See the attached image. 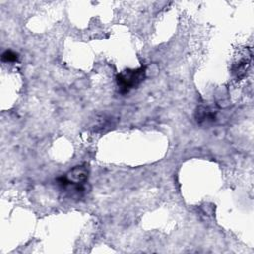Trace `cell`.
I'll use <instances>...</instances> for the list:
<instances>
[{
  "label": "cell",
  "mask_w": 254,
  "mask_h": 254,
  "mask_svg": "<svg viewBox=\"0 0 254 254\" xmlns=\"http://www.w3.org/2000/svg\"><path fill=\"white\" fill-rule=\"evenodd\" d=\"M146 77V67L127 68L116 76V82L121 93H127L131 89L138 87Z\"/></svg>",
  "instance_id": "obj_1"
},
{
  "label": "cell",
  "mask_w": 254,
  "mask_h": 254,
  "mask_svg": "<svg viewBox=\"0 0 254 254\" xmlns=\"http://www.w3.org/2000/svg\"><path fill=\"white\" fill-rule=\"evenodd\" d=\"M218 110L214 105L200 104L197 106L194 112V118L197 124L201 126H208L215 122Z\"/></svg>",
  "instance_id": "obj_2"
},
{
  "label": "cell",
  "mask_w": 254,
  "mask_h": 254,
  "mask_svg": "<svg viewBox=\"0 0 254 254\" xmlns=\"http://www.w3.org/2000/svg\"><path fill=\"white\" fill-rule=\"evenodd\" d=\"M19 59V55L12 51V50H6L1 55V61L4 63H15Z\"/></svg>",
  "instance_id": "obj_3"
}]
</instances>
